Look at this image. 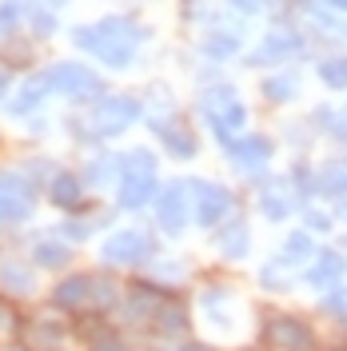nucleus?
<instances>
[{
	"label": "nucleus",
	"instance_id": "obj_28",
	"mask_svg": "<svg viewBox=\"0 0 347 351\" xmlns=\"http://www.w3.org/2000/svg\"><path fill=\"white\" fill-rule=\"evenodd\" d=\"M124 300V287L120 280L112 276V271H92V311H100V315H108L116 311Z\"/></svg>",
	"mask_w": 347,
	"mask_h": 351
},
{
	"label": "nucleus",
	"instance_id": "obj_12",
	"mask_svg": "<svg viewBox=\"0 0 347 351\" xmlns=\"http://www.w3.org/2000/svg\"><path fill=\"white\" fill-rule=\"evenodd\" d=\"M260 343L267 351H315L320 348V335L300 315H272L260 331Z\"/></svg>",
	"mask_w": 347,
	"mask_h": 351
},
{
	"label": "nucleus",
	"instance_id": "obj_23",
	"mask_svg": "<svg viewBox=\"0 0 347 351\" xmlns=\"http://www.w3.org/2000/svg\"><path fill=\"white\" fill-rule=\"evenodd\" d=\"M195 304H200L204 319H208L212 328H232L228 307L236 304V287L232 284H204L200 287V295H195Z\"/></svg>",
	"mask_w": 347,
	"mask_h": 351
},
{
	"label": "nucleus",
	"instance_id": "obj_48",
	"mask_svg": "<svg viewBox=\"0 0 347 351\" xmlns=\"http://www.w3.org/2000/svg\"><path fill=\"white\" fill-rule=\"evenodd\" d=\"M8 100V68H0V104Z\"/></svg>",
	"mask_w": 347,
	"mask_h": 351
},
{
	"label": "nucleus",
	"instance_id": "obj_40",
	"mask_svg": "<svg viewBox=\"0 0 347 351\" xmlns=\"http://www.w3.org/2000/svg\"><path fill=\"white\" fill-rule=\"evenodd\" d=\"M24 21V4L21 0H0V40L4 36H12Z\"/></svg>",
	"mask_w": 347,
	"mask_h": 351
},
{
	"label": "nucleus",
	"instance_id": "obj_30",
	"mask_svg": "<svg viewBox=\"0 0 347 351\" xmlns=\"http://www.w3.org/2000/svg\"><path fill=\"white\" fill-rule=\"evenodd\" d=\"M80 180L88 184V192H104L112 180H120V160L116 156H92L84 164Z\"/></svg>",
	"mask_w": 347,
	"mask_h": 351
},
{
	"label": "nucleus",
	"instance_id": "obj_31",
	"mask_svg": "<svg viewBox=\"0 0 347 351\" xmlns=\"http://www.w3.org/2000/svg\"><path fill=\"white\" fill-rule=\"evenodd\" d=\"M347 196V156L320 164V199H344Z\"/></svg>",
	"mask_w": 347,
	"mask_h": 351
},
{
	"label": "nucleus",
	"instance_id": "obj_38",
	"mask_svg": "<svg viewBox=\"0 0 347 351\" xmlns=\"http://www.w3.org/2000/svg\"><path fill=\"white\" fill-rule=\"evenodd\" d=\"M148 267H152V280H160L164 287H176L184 276H188V267H184V263H176L172 256H156Z\"/></svg>",
	"mask_w": 347,
	"mask_h": 351
},
{
	"label": "nucleus",
	"instance_id": "obj_6",
	"mask_svg": "<svg viewBox=\"0 0 347 351\" xmlns=\"http://www.w3.org/2000/svg\"><path fill=\"white\" fill-rule=\"evenodd\" d=\"M104 267H148L156 260V236L148 228H116L100 247Z\"/></svg>",
	"mask_w": 347,
	"mask_h": 351
},
{
	"label": "nucleus",
	"instance_id": "obj_7",
	"mask_svg": "<svg viewBox=\"0 0 347 351\" xmlns=\"http://www.w3.org/2000/svg\"><path fill=\"white\" fill-rule=\"evenodd\" d=\"M172 295V287H164L160 280H132L128 287H124V300H120V319H124V328H136V331H148L152 328V315L156 307L164 304Z\"/></svg>",
	"mask_w": 347,
	"mask_h": 351
},
{
	"label": "nucleus",
	"instance_id": "obj_35",
	"mask_svg": "<svg viewBox=\"0 0 347 351\" xmlns=\"http://www.w3.org/2000/svg\"><path fill=\"white\" fill-rule=\"evenodd\" d=\"M315 76L324 80V88H335V92H344V88H347V52H331V56H320V64H315Z\"/></svg>",
	"mask_w": 347,
	"mask_h": 351
},
{
	"label": "nucleus",
	"instance_id": "obj_53",
	"mask_svg": "<svg viewBox=\"0 0 347 351\" xmlns=\"http://www.w3.org/2000/svg\"><path fill=\"white\" fill-rule=\"evenodd\" d=\"M344 247H347V240H344Z\"/></svg>",
	"mask_w": 347,
	"mask_h": 351
},
{
	"label": "nucleus",
	"instance_id": "obj_42",
	"mask_svg": "<svg viewBox=\"0 0 347 351\" xmlns=\"http://www.w3.org/2000/svg\"><path fill=\"white\" fill-rule=\"evenodd\" d=\"M311 28L315 32H331L327 40H347V21H331L324 8H311Z\"/></svg>",
	"mask_w": 347,
	"mask_h": 351
},
{
	"label": "nucleus",
	"instance_id": "obj_39",
	"mask_svg": "<svg viewBox=\"0 0 347 351\" xmlns=\"http://www.w3.org/2000/svg\"><path fill=\"white\" fill-rule=\"evenodd\" d=\"M320 311L331 315V319H347V284L327 287L324 295H320Z\"/></svg>",
	"mask_w": 347,
	"mask_h": 351
},
{
	"label": "nucleus",
	"instance_id": "obj_17",
	"mask_svg": "<svg viewBox=\"0 0 347 351\" xmlns=\"http://www.w3.org/2000/svg\"><path fill=\"white\" fill-rule=\"evenodd\" d=\"M52 307L64 315H80L92 307V271H68L60 284L52 287Z\"/></svg>",
	"mask_w": 347,
	"mask_h": 351
},
{
	"label": "nucleus",
	"instance_id": "obj_22",
	"mask_svg": "<svg viewBox=\"0 0 347 351\" xmlns=\"http://www.w3.org/2000/svg\"><path fill=\"white\" fill-rule=\"evenodd\" d=\"M344 276H347V260H344V252H335V247L315 252V256H311V263L304 267L307 287H315V291H327V287L344 284Z\"/></svg>",
	"mask_w": 347,
	"mask_h": 351
},
{
	"label": "nucleus",
	"instance_id": "obj_11",
	"mask_svg": "<svg viewBox=\"0 0 347 351\" xmlns=\"http://www.w3.org/2000/svg\"><path fill=\"white\" fill-rule=\"evenodd\" d=\"M192 188V219L195 228H212L216 232L224 219L236 212V192L224 188L216 180H188Z\"/></svg>",
	"mask_w": 347,
	"mask_h": 351
},
{
	"label": "nucleus",
	"instance_id": "obj_49",
	"mask_svg": "<svg viewBox=\"0 0 347 351\" xmlns=\"http://www.w3.org/2000/svg\"><path fill=\"white\" fill-rule=\"evenodd\" d=\"M335 204H339V208H335V219H347V196L335 199Z\"/></svg>",
	"mask_w": 347,
	"mask_h": 351
},
{
	"label": "nucleus",
	"instance_id": "obj_24",
	"mask_svg": "<svg viewBox=\"0 0 347 351\" xmlns=\"http://www.w3.org/2000/svg\"><path fill=\"white\" fill-rule=\"evenodd\" d=\"M68 335H72V324H64V319H32L24 328V343L32 351H60Z\"/></svg>",
	"mask_w": 347,
	"mask_h": 351
},
{
	"label": "nucleus",
	"instance_id": "obj_20",
	"mask_svg": "<svg viewBox=\"0 0 347 351\" xmlns=\"http://www.w3.org/2000/svg\"><path fill=\"white\" fill-rule=\"evenodd\" d=\"M216 252L228 263L248 260V252H252V228H248V219L239 216V212H232V216L216 228Z\"/></svg>",
	"mask_w": 347,
	"mask_h": 351
},
{
	"label": "nucleus",
	"instance_id": "obj_19",
	"mask_svg": "<svg viewBox=\"0 0 347 351\" xmlns=\"http://www.w3.org/2000/svg\"><path fill=\"white\" fill-rule=\"evenodd\" d=\"M44 192H48V204H56L60 212H84L88 208V184L76 172L56 168V176L44 184Z\"/></svg>",
	"mask_w": 347,
	"mask_h": 351
},
{
	"label": "nucleus",
	"instance_id": "obj_2",
	"mask_svg": "<svg viewBox=\"0 0 347 351\" xmlns=\"http://www.w3.org/2000/svg\"><path fill=\"white\" fill-rule=\"evenodd\" d=\"M120 160V180H116V208L120 212H140L148 208L160 192V160H156L152 148H128Z\"/></svg>",
	"mask_w": 347,
	"mask_h": 351
},
{
	"label": "nucleus",
	"instance_id": "obj_10",
	"mask_svg": "<svg viewBox=\"0 0 347 351\" xmlns=\"http://www.w3.org/2000/svg\"><path fill=\"white\" fill-rule=\"evenodd\" d=\"M219 148H224V156L232 160L236 172L252 176V180L267 176V164H272V156H276L272 136H263V132H239V136H232V140H224Z\"/></svg>",
	"mask_w": 347,
	"mask_h": 351
},
{
	"label": "nucleus",
	"instance_id": "obj_37",
	"mask_svg": "<svg viewBox=\"0 0 347 351\" xmlns=\"http://www.w3.org/2000/svg\"><path fill=\"white\" fill-rule=\"evenodd\" d=\"M260 287L263 291H287L291 287V267L276 256V260H267L260 267Z\"/></svg>",
	"mask_w": 347,
	"mask_h": 351
},
{
	"label": "nucleus",
	"instance_id": "obj_41",
	"mask_svg": "<svg viewBox=\"0 0 347 351\" xmlns=\"http://www.w3.org/2000/svg\"><path fill=\"white\" fill-rule=\"evenodd\" d=\"M88 351H136L128 343V339H124V331H116V328H108V331H100V335H96V339H92V343H84Z\"/></svg>",
	"mask_w": 347,
	"mask_h": 351
},
{
	"label": "nucleus",
	"instance_id": "obj_18",
	"mask_svg": "<svg viewBox=\"0 0 347 351\" xmlns=\"http://www.w3.org/2000/svg\"><path fill=\"white\" fill-rule=\"evenodd\" d=\"M36 263L21 260V256H0V291L8 300H28L36 295Z\"/></svg>",
	"mask_w": 347,
	"mask_h": 351
},
{
	"label": "nucleus",
	"instance_id": "obj_50",
	"mask_svg": "<svg viewBox=\"0 0 347 351\" xmlns=\"http://www.w3.org/2000/svg\"><path fill=\"white\" fill-rule=\"evenodd\" d=\"M327 8H335V12H347V0H324Z\"/></svg>",
	"mask_w": 347,
	"mask_h": 351
},
{
	"label": "nucleus",
	"instance_id": "obj_33",
	"mask_svg": "<svg viewBox=\"0 0 347 351\" xmlns=\"http://www.w3.org/2000/svg\"><path fill=\"white\" fill-rule=\"evenodd\" d=\"M100 223H108V216H88V212H68V219L60 223V232L56 236H64L68 243H80V240H88Z\"/></svg>",
	"mask_w": 347,
	"mask_h": 351
},
{
	"label": "nucleus",
	"instance_id": "obj_15",
	"mask_svg": "<svg viewBox=\"0 0 347 351\" xmlns=\"http://www.w3.org/2000/svg\"><path fill=\"white\" fill-rule=\"evenodd\" d=\"M152 132H156V140L164 144V152L176 156V160H192V156L200 152V140H195L192 124H188L180 112L156 116V120H152Z\"/></svg>",
	"mask_w": 347,
	"mask_h": 351
},
{
	"label": "nucleus",
	"instance_id": "obj_16",
	"mask_svg": "<svg viewBox=\"0 0 347 351\" xmlns=\"http://www.w3.org/2000/svg\"><path fill=\"white\" fill-rule=\"evenodd\" d=\"M256 208H260V216L272 219V223L291 219V212L300 208V199L287 188V176H263L260 188H256Z\"/></svg>",
	"mask_w": 347,
	"mask_h": 351
},
{
	"label": "nucleus",
	"instance_id": "obj_21",
	"mask_svg": "<svg viewBox=\"0 0 347 351\" xmlns=\"http://www.w3.org/2000/svg\"><path fill=\"white\" fill-rule=\"evenodd\" d=\"M48 96H52V84H48V72H40V76H28V80L4 100V108H8V116H16V120H28V116H36V112L44 108Z\"/></svg>",
	"mask_w": 347,
	"mask_h": 351
},
{
	"label": "nucleus",
	"instance_id": "obj_29",
	"mask_svg": "<svg viewBox=\"0 0 347 351\" xmlns=\"http://www.w3.org/2000/svg\"><path fill=\"white\" fill-rule=\"evenodd\" d=\"M315 252H320V247H315V240H311V232H307V228H296L291 236H283L280 260L287 263V267H307Z\"/></svg>",
	"mask_w": 347,
	"mask_h": 351
},
{
	"label": "nucleus",
	"instance_id": "obj_8",
	"mask_svg": "<svg viewBox=\"0 0 347 351\" xmlns=\"http://www.w3.org/2000/svg\"><path fill=\"white\" fill-rule=\"evenodd\" d=\"M152 208H156V228H160L164 236H172V240L184 236L188 223H192V188H188V180H168V184H160Z\"/></svg>",
	"mask_w": 347,
	"mask_h": 351
},
{
	"label": "nucleus",
	"instance_id": "obj_44",
	"mask_svg": "<svg viewBox=\"0 0 347 351\" xmlns=\"http://www.w3.org/2000/svg\"><path fill=\"white\" fill-rule=\"evenodd\" d=\"M280 0H228V8L239 12V16H260V12H272Z\"/></svg>",
	"mask_w": 347,
	"mask_h": 351
},
{
	"label": "nucleus",
	"instance_id": "obj_13",
	"mask_svg": "<svg viewBox=\"0 0 347 351\" xmlns=\"http://www.w3.org/2000/svg\"><path fill=\"white\" fill-rule=\"evenodd\" d=\"M307 52V36L296 32V28H276L260 40L256 52H248V68H283L291 64L296 56Z\"/></svg>",
	"mask_w": 347,
	"mask_h": 351
},
{
	"label": "nucleus",
	"instance_id": "obj_5",
	"mask_svg": "<svg viewBox=\"0 0 347 351\" xmlns=\"http://www.w3.org/2000/svg\"><path fill=\"white\" fill-rule=\"evenodd\" d=\"M48 84H52V96H60L68 104H92L104 96V80L96 68L80 64V60H56L48 68Z\"/></svg>",
	"mask_w": 347,
	"mask_h": 351
},
{
	"label": "nucleus",
	"instance_id": "obj_34",
	"mask_svg": "<svg viewBox=\"0 0 347 351\" xmlns=\"http://www.w3.org/2000/svg\"><path fill=\"white\" fill-rule=\"evenodd\" d=\"M32 64V40L28 36H4L0 40V68H28Z\"/></svg>",
	"mask_w": 347,
	"mask_h": 351
},
{
	"label": "nucleus",
	"instance_id": "obj_32",
	"mask_svg": "<svg viewBox=\"0 0 347 351\" xmlns=\"http://www.w3.org/2000/svg\"><path fill=\"white\" fill-rule=\"evenodd\" d=\"M311 120H315V128L324 132L327 140H335V144H347V104H344V108H335V104H324V108L311 112Z\"/></svg>",
	"mask_w": 347,
	"mask_h": 351
},
{
	"label": "nucleus",
	"instance_id": "obj_52",
	"mask_svg": "<svg viewBox=\"0 0 347 351\" xmlns=\"http://www.w3.org/2000/svg\"><path fill=\"white\" fill-rule=\"evenodd\" d=\"M327 351H347V343H331V348H327Z\"/></svg>",
	"mask_w": 347,
	"mask_h": 351
},
{
	"label": "nucleus",
	"instance_id": "obj_3",
	"mask_svg": "<svg viewBox=\"0 0 347 351\" xmlns=\"http://www.w3.org/2000/svg\"><path fill=\"white\" fill-rule=\"evenodd\" d=\"M144 116V100L140 96H100V100H92L84 112V120H72L68 128H76L80 140H116V136H124V132L136 124Z\"/></svg>",
	"mask_w": 347,
	"mask_h": 351
},
{
	"label": "nucleus",
	"instance_id": "obj_4",
	"mask_svg": "<svg viewBox=\"0 0 347 351\" xmlns=\"http://www.w3.org/2000/svg\"><path fill=\"white\" fill-rule=\"evenodd\" d=\"M200 116H204V124L212 128V136H216L219 144L248 128V104L239 100V92L232 84L204 88L200 92Z\"/></svg>",
	"mask_w": 347,
	"mask_h": 351
},
{
	"label": "nucleus",
	"instance_id": "obj_51",
	"mask_svg": "<svg viewBox=\"0 0 347 351\" xmlns=\"http://www.w3.org/2000/svg\"><path fill=\"white\" fill-rule=\"evenodd\" d=\"M4 351H32V348H28V343L21 339V343H12V348H4Z\"/></svg>",
	"mask_w": 347,
	"mask_h": 351
},
{
	"label": "nucleus",
	"instance_id": "obj_25",
	"mask_svg": "<svg viewBox=\"0 0 347 351\" xmlns=\"http://www.w3.org/2000/svg\"><path fill=\"white\" fill-rule=\"evenodd\" d=\"M260 92L267 104H291L296 96H300V72L296 68H276V72H267L260 80Z\"/></svg>",
	"mask_w": 347,
	"mask_h": 351
},
{
	"label": "nucleus",
	"instance_id": "obj_14",
	"mask_svg": "<svg viewBox=\"0 0 347 351\" xmlns=\"http://www.w3.org/2000/svg\"><path fill=\"white\" fill-rule=\"evenodd\" d=\"M188 331H192V307H188V300L168 295L164 304L156 307L148 335L160 339V343H180V339H188Z\"/></svg>",
	"mask_w": 347,
	"mask_h": 351
},
{
	"label": "nucleus",
	"instance_id": "obj_46",
	"mask_svg": "<svg viewBox=\"0 0 347 351\" xmlns=\"http://www.w3.org/2000/svg\"><path fill=\"white\" fill-rule=\"evenodd\" d=\"M24 8H48V12H60L68 0H21Z\"/></svg>",
	"mask_w": 347,
	"mask_h": 351
},
{
	"label": "nucleus",
	"instance_id": "obj_26",
	"mask_svg": "<svg viewBox=\"0 0 347 351\" xmlns=\"http://www.w3.org/2000/svg\"><path fill=\"white\" fill-rule=\"evenodd\" d=\"M28 260L36 263L40 271H60V267H68V260H72V243H68L64 236L36 240L32 243V252H28Z\"/></svg>",
	"mask_w": 347,
	"mask_h": 351
},
{
	"label": "nucleus",
	"instance_id": "obj_36",
	"mask_svg": "<svg viewBox=\"0 0 347 351\" xmlns=\"http://www.w3.org/2000/svg\"><path fill=\"white\" fill-rule=\"evenodd\" d=\"M56 16H60V12H48V8H24V21L32 28V40H52L56 28H60Z\"/></svg>",
	"mask_w": 347,
	"mask_h": 351
},
{
	"label": "nucleus",
	"instance_id": "obj_43",
	"mask_svg": "<svg viewBox=\"0 0 347 351\" xmlns=\"http://www.w3.org/2000/svg\"><path fill=\"white\" fill-rule=\"evenodd\" d=\"M304 223H307V232H311V236H320V232H331V228H335V212H320V208H307L304 212Z\"/></svg>",
	"mask_w": 347,
	"mask_h": 351
},
{
	"label": "nucleus",
	"instance_id": "obj_47",
	"mask_svg": "<svg viewBox=\"0 0 347 351\" xmlns=\"http://www.w3.org/2000/svg\"><path fill=\"white\" fill-rule=\"evenodd\" d=\"M176 351H216V348H212V343H200V339H180Z\"/></svg>",
	"mask_w": 347,
	"mask_h": 351
},
{
	"label": "nucleus",
	"instance_id": "obj_45",
	"mask_svg": "<svg viewBox=\"0 0 347 351\" xmlns=\"http://www.w3.org/2000/svg\"><path fill=\"white\" fill-rule=\"evenodd\" d=\"M16 324H21V319H16V307H12V300L0 291V331H16Z\"/></svg>",
	"mask_w": 347,
	"mask_h": 351
},
{
	"label": "nucleus",
	"instance_id": "obj_27",
	"mask_svg": "<svg viewBox=\"0 0 347 351\" xmlns=\"http://www.w3.org/2000/svg\"><path fill=\"white\" fill-rule=\"evenodd\" d=\"M239 48H243V36L236 28H212V32L200 36V52L208 60H228V56H236Z\"/></svg>",
	"mask_w": 347,
	"mask_h": 351
},
{
	"label": "nucleus",
	"instance_id": "obj_1",
	"mask_svg": "<svg viewBox=\"0 0 347 351\" xmlns=\"http://www.w3.org/2000/svg\"><path fill=\"white\" fill-rule=\"evenodd\" d=\"M148 24H140L132 12H116V16H104L96 24H76L72 28V44L88 52L92 60H100L112 72H124L132 68V60L140 56V48L148 44Z\"/></svg>",
	"mask_w": 347,
	"mask_h": 351
},
{
	"label": "nucleus",
	"instance_id": "obj_9",
	"mask_svg": "<svg viewBox=\"0 0 347 351\" xmlns=\"http://www.w3.org/2000/svg\"><path fill=\"white\" fill-rule=\"evenodd\" d=\"M36 212V184L28 172H0V228H21Z\"/></svg>",
	"mask_w": 347,
	"mask_h": 351
}]
</instances>
